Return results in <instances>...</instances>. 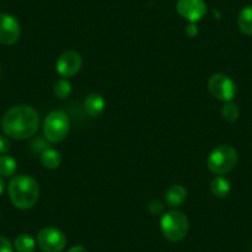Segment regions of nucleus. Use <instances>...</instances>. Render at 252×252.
I'll return each instance as SVG.
<instances>
[{
	"label": "nucleus",
	"mask_w": 252,
	"mask_h": 252,
	"mask_svg": "<svg viewBox=\"0 0 252 252\" xmlns=\"http://www.w3.org/2000/svg\"><path fill=\"white\" fill-rule=\"evenodd\" d=\"M8 192L11 203L18 209L26 210L31 209L37 203L40 188L32 177L20 174L13 177V179L9 182Z\"/></svg>",
	"instance_id": "2"
},
{
	"label": "nucleus",
	"mask_w": 252,
	"mask_h": 252,
	"mask_svg": "<svg viewBox=\"0 0 252 252\" xmlns=\"http://www.w3.org/2000/svg\"><path fill=\"white\" fill-rule=\"evenodd\" d=\"M149 212L151 213L152 215H161L163 214L164 210V205L163 203L159 202L158 199H152L151 202L149 203Z\"/></svg>",
	"instance_id": "20"
},
{
	"label": "nucleus",
	"mask_w": 252,
	"mask_h": 252,
	"mask_svg": "<svg viewBox=\"0 0 252 252\" xmlns=\"http://www.w3.org/2000/svg\"><path fill=\"white\" fill-rule=\"evenodd\" d=\"M176 9L182 18L192 24L202 20L207 14V4L204 0H178Z\"/></svg>",
	"instance_id": "8"
},
{
	"label": "nucleus",
	"mask_w": 252,
	"mask_h": 252,
	"mask_svg": "<svg viewBox=\"0 0 252 252\" xmlns=\"http://www.w3.org/2000/svg\"><path fill=\"white\" fill-rule=\"evenodd\" d=\"M82 64H83V60L78 52L67 51L58 57L57 63H56V71L60 76L69 78L78 73L79 69L82 68Z\"/></svg>",
	"instance_id": "9"
},
{
	"label": "nucleus",
	"mask_w": 252,
	"mask_h": 252,
	"mask_svg": "<svg viewBox=\"0 0 252 252\" xmlns=\"http://www.w3.org/2000/svg\"><path fill=\"white\" fill-rule=\"evenodd\" d=\"M61 154L57 150L45 149L41 154V163L47 169H56L61 166Z\"/></svg>",
	"instance_id": "14"
},
{
	"label": "nucleus",
	"mask_w": 252,
	"mask_h": 252,
	"mask_svg": "<svg viewBox=\"0 0 252 252\" xmlns=\"http://www.w3.org/2000/svg\"><path fill=\"white\" fill-rule=\"evenodd\" d=\"M84 109L87 114L92 118H96L100 115L105 109V100L103 96L98 93H92L84 100Z\"/></svg>",
	"instance_id": "12"
},
{
	"label": "nucleus",
	"mask_w": 252,
	"mask_h": 252,
	"mask_svg": "<svg viewBox=\"0 0 252 252\" xmlns=\"http://www.w3.org/2000/svg\"><path fill=\"white\" fill-rule=\"evenodd\" d=\"M221 115L226 121L234 123V121H236L240 116L239 106L235 103H232V101H227V103H225V105L222 106Z\"/></svg>",
	"instance_id": "19"
},
{
	"label": "nucleus",
	"mask_w": 252,
	"mask_h": 252,
	"mask_svg": "<svg viewBox=\"0 0 252 252\" xmlns=\"http://www.w3.org/2000/svg\"><path fill=\"white\" fill-rule=\"evenodd\" d=\"M237 24L242 33L252 35V6H246L240 11Z\"/></svg>",
	"instance_id": "15"
},
{
	"label": "nucleus",
	"mask_w": 252,
	"mask_h": 252,
	"mask_svg": "<svg viewBox=\"0 0 252 252\" xmlns=\"http://www.w3.org/2000/svg\"><path fill=\"white\" fill-rule=\"evenodd\" d=\"M16 168H18V163L13 157L6 156V155L0 156V176L13 177Z\"/></svg>",
	"instance_id": "17"
},
{
	"label": "nucleus",
	"mask_w": 252,
	"mask_h": 252,
	"mask_svg": "<svg viewBox=\"0 0 252 252\" xmlns=\"http://www.w3.org/2000/svg\"><path fill=\"white\" fill-rule=\"evenodd\" d=\"M188 218L178 210H169L163 213L161 218V230L168 241L178 242L188 234Z\"/></svg>",
	"instance_id": "3"
},
{
	"label": "nucleus",
	"mask_w": 252,
	"mask_h": 252,
	"mask_svg": "<svg viewBox=\"0 0 252 252\" xmlns=\"http://www.w3.org/2000/svg\"><path fill=\"white\" fill-rule=\"evenodd\" d=\"M69 118L62 110H53L43 121V134L50 142L63 141L69 132Z\"/></svg>",
	"instance_id": "4"
},
{
	"label": "nucleus",
	"mask_w": 252,
	"mask_h": 252,
	"mask_svg": "<svg viewBox=\"0 0 252 252\" xmlns=\"http://www.w3.org/2000/svg\"><path fill=\"white\" fill-rule=\"evenodd\" d=\"M4 189H5V183H4V179L0 177V195L4 193Z\"/></svg>",
	"instance_id": "24"
},
{
	"label": "nucleus",
	"mask_w": 252,
	"mask_h": 252,
	"mask_svg": "<svg viewBox=\"0 0 252 252\" xmlns=\"http://www.w3.org/2000/svg\"><path fill=\"white\" fill-rule=\"evenodd\" d=\"M210 190H212L213 195H215L217 198H225L231 190V186L225 177L218 176L210 183Z\"/></svg>",
	"instance_id": "13"
},
{
	"label": "nucleus",
	"mask_w": 252,
	"mask_h": 252,
	"mask_svg": "<svg viewBox=\"0 0 252 252\" xmlns=\"http://www.w3.org/2000/svg\"><path fill=\"white\" fill-rule=\"evenodd\" d=\"M237 163V152L229 145H220L208 157V168L214 174L229 173Z\"/></svg>",
	"instance_id": "5"
},
{
	"label": "nucleus",
	"mask_w": 252,
	"mask_h": 252,
	"mask_svg": "<svg viewBox=\"0 0 252 252\" xmlns=\"http://www.w3.org/2000/svg\"><path fill=\"white\" fill-rule=\"evenodd\" d=\"M0 252H14L13 245L6 237L0 236Z\"/></svg>",
	"instance_id": "21"
},
{
	"label": "nucleus",
	"mask_w": 252,
	"mask_h": 252,
	"mask_svg": "<svg viewBox=\"0 0 252 252\" xmlns=\"http://www.w3.org/2000/svg\"><path fill=\"white\" fill-rule=\"evenodd\" d=\"M67 252H87V250L83 246H81V245H77V246L71 247Z\"/></svg>",
	"instance_id": "23"
},
{
	"label": "nucleus",
	"mask_w": 252,
	"mask_h": 252,
	"mask_svg": "<svg viewBox=\"0 0 252 252\" xmlns=\"http://www.w3.org/2000/svg\"><path fill=\"white\" fill-rule=\"evenodd\" d=\"M40 126L37 111L29 105H16L9 109L3 116L1 127L6 136L25 140L33 136Z\"/></svg>",
	"instance_id": "1"
},
{
	"label": "nucleus",
	"mask_w": 252,
	"mask_h": 252,
	"mask_svg": "<svg viewBox=\"0 0 252 252\" xmlns=\"http://www.w3.org/2000/svg\"><path fill=\"white\" fill-rule=\"evenodd\" d=\"M20 24L9 14H0V43L14 45L20 37Z\"/></svg>",
	"instance_id": "10"
},
{
	"label": "nucleus",
	"mask_w": 252,
	"mask_h": 252,
	"mask_svg": "<svg viewBox=\"0 0 252 252\" xmlns=\"http://www.w3.org/2000/svg\"><path fill=\"white\" fill-rule=\"evenodd\" d=\"M208 88H209L210 94L214 98L225 101V103L232 101V99L236 96L237 93L235 82L230 77L221 73H217L210 77L209 81H208Z\"/></svg>",
	"instance_id": "6"
},
{
	"label": "nucleus",
	"mask_w": 252,
	"mask_h": 252,
	"mask_svg": "<svg viewBox=\"0 0 252 252\" xmlns=\"http://www.w3.org/2000/svg\"><path fill=\"white\" fill-rule=\"evenodd\" d=\"M164 199H166V204L169 208L181 207L187 199V189L183 186H181V184L171 186L167 189Z\"/></svg>",
	"instance_id": "11"
},
{
	"label": "nucleus",
	"mask_w": 252,
	"mask_h": 252,
	"mask_svg": "<svg viewBox=\"0 0 252 252\" xmlns=\"http://www.w3.org/2000/svg\"><path fill=\"white\" fill-rule=\"evenodd\" d=\"M14 246L18 252H33L36 242L32 236L28 234H21L14 241Z\"/></svg>",
	"instance_id": "16"
},
{
	"label": "nucleus",
	"mask_w": 252,
	"mask_h": 252,
	"mask_svg": "<svg viewBox=\"0 0 252 252\" xmlns=\"http://www.w3.org/2000/svg\"><path fill=\"white\" fill-rule=\"evenodd\" d=\"M10 150V142L5 136L0 135V155H4Z\"/></svg>",
	"instance_id": "22"
},
{
	"label": "nucleus",
	"mask_w": 252,
	"mask_h": 252,
	"mask_svg": "<svg viewBox=\"0 0 252 252\" xmlns=\"http://www.w3.org/2000/svg\"><path fill=\"white\" fill-rule=\"evenodd\" d=\"M66 244L64 234L56 227H45L37 235V245L43 252H61Z\"/></svg>",
	"instance_id": "7"
},
{
	"label": "nucleus",
	"mask_w": 252,
	"mask_h": 252,
	"mask_svg": "<svg viewBox=\"0 0 252 252\" xmlns=\"http://www.w3.org/2000/svg\"><path fill=\"white\" fill-rule=\"evenodd\" d=\"M53 93L58 99H66L71 95L72 86L67 79H60L53 86Z\"/></svg>",
	"instance_id": "18"
}]
</instances>
